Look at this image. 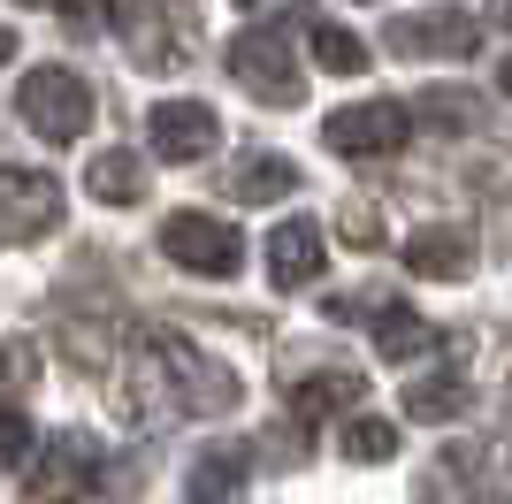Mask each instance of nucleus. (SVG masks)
Segmentation results:
<instances>
[{
	"label": "nucleus",
	"mask_w": 512,
	"mask_h": 504,
	"mask_svg": "<svg viewBox=\"0 0 512 504\" xmlns=\"http://www.w3.org/2000/svg\"><path fill=\"white\" fill-rule=\"evenodd\" d=\"M130 413L153 428L237 413V375L207 359L184 329H138L130 336Z\"/></svg>",
	"instance_id": "obj_1"
},
{
	"label": "nucleus",
	"mask_w": 512,
	"mask_h": 504,
	"mask_svg": "<svg viewBox=\"0 0 512 504\" xmlns=\"http://www.w3.org/2000/svg\"><path fill=\"white\" fill-rule=\"evenodd\" d=\"M16 115L39 130L46 146H77L92 130V84L77 77V69H62V62H39L16 84Z\"/></svg>",
	"instance_id": "obj_2"
},
{
	"label": "nucleus",
	"mask_w": 512,
	"mask_h": 504,
	"mask_svg": "<svg viewBox=\"0 0 512 504\" xmlns=\"http://www.w3.org/2000/svg\"><path fill=\"white\" fill-rule=\"evenodd\" d=\"M100 466H107L100 443H92L85 428H62V436L39 443V459H31V474H23V497L31 504H92Z\"/></svg>",
	"instance_id": "obj_3"
},
{
	"label": "nucleus",
	"mask_w": 512,
	"mask_h": 504,
	"mask_svg": "<svg viewBox=\"0 0 512 504\" xmlns=\"http://www.w3.org/2000/svg\"><path fill=\"white\" fill-rule=\"evenodd\" d=\"M230 77L268 107H299L306 100V77H299V54L283 39L276 23H260V31H237L230 39Z\"/></svg>",
	"instance_id": "obj_4"
},
{
	"label": "nucleus",
	"mask_w": 512,
	"mask_h": 504,
	"mask_svg": "<svg viewBox=\"0 0 512 504\" xmlns=\"http://www.w3.org/2000/svg\"><path fill=\"white\" fill-rule=\"evenodd\" d=\"M161 252H169L184 275H222V283L245 268V237H237L222 214H169V222H161Z\"/></svg>",
	"instance_id": "obj_5"
},
{
	"label": "nucleus",
	"mask_w": 512,
	"mask_h": 504,
	"mask_svg": "<svg viewBox=\"0 0 512 504\" xmlns=\"http://www.w3.org/2000/svg\"><path fill=\"white\" fill-rule=\"evenodd\" d=\"M413 130V107L398 100H352L337 107L329 123H321V138H329V153H344V161H375V153H398Z\"/></svg>",
	"instance_id": "obj_6"
},
{
	"label": "nucleus",
	"mask_w": 512,
	"mask_h": 504,
	"mask_svg": "<svg viewBox=\"0 0 512 504\" xmlns=\"http://www.w3.org/2000/svg\"><path fill=\"white\" fill-rule=\"evenodd\" d=\"M62 230V184L39 168H0V245H39Z\"/></svg>",
	"instance_id": "obj_7"
},
{
	"label": "nucleus",
	"mask_w": 512,
	"mask_h": 504,
	"mask_svg": "<svg viewBox=\"0 0 512 504\" xmlns=\"http://www.w3.org/2000/svg\"><path fill=\"white\" fill-rule=\"evenodd\" d=\"M390 54H406V62H467L474 46H482V31H474V16H459V8H436V16H390Z\"/></svg>",
	"instance_id": "obj_8"
},
{
	"label": "nucleus",
	"mask_w": 512,
	"mask_h": 504,
	"mask_svg": "<svg viewBox=\"0 0 512 504\" xmlns=\"http://www.w3.org/2000/svg\"><path fill=\"white\" fill-rule=\"evenodd\" d=\"M360 367H329V359H306L299 375L283 382V405H291V420L299 428H314V420H344L352 405H360Z\"/></svg>",
	"instance_id": "obj_9"
},
{
	"label": "nucleus",
	"mask_w": 512,
	"mask_h": 504,
	"mask_svg": "<svg viewBox=\"0 0 512 504\" xmlns=\"http://www.w3.org/2000/svg\"><path fill=\"white\" fill-rule=\"evenodd\" d=\"M467 413V344L444 336L436 359L406 382V420H459Z\"/></svg>",
	"instance_id": "obj_10"
},
{
	"label": "nucleus",
	"mask_w": 512,
	"mask_h": 504,
	"mask_svg": "<svg viewBox=\"0 0 512 504\" xmlns=\"http://www.w3.org/2000/svg\"><path fill=\"white\" fill-rule=\"evenodd\" d=\"M146 138H153V153H161V161H199V153L222 138V123H214L207 100H153Z\"/></svg>",
	"instance_id": "obj_11"
},
{
	"label": "nucleus",
	"mask_w": 512,
	"mask_h": 504,
	"mask_svg": "<svg viewBox=\"0 0 512 504\" xmlns=\"http://www.w3.org/2000/svg\"><path fill=\"white\" fill-rule=\"evenodd\" d=\"M115 23H123V46H130L138 69H176L184 62V31H176V16L161 8V0H130Z\"/></svg>",
	"instance_id": "obj_12"
},
{
	"label": "nucleus",
	"mask_w": 512,
	"mask_h": 504,
	"mask_svg": "<svg viewBox=\"0 0 512 504\" xmlns=\"http://www.w3.org/2000/svg\"><path fill=\"white\" fill-rule=\"evenodd\" d=\"M321 230L306 222V214H291V222H276V237H268V283L276 291H306V283H321Z\"/></svg>",
	"instance_id": "obj_13"
},
{
	"label": "nucleus",
	"mask_w": 512,
	"mask_h": 504,
	"mask_svg": "<svg viewBox=\"0 0 512 504\" xmlns=\"http://www.w3.org/2000/svg\"><path fill=\"white\" fill-rule=\"evenodd\" d=\"M283 191H299V161H283V153H268V146H245L230 161V199L237 207H268Z\"/></svg>",
	"instance_id": "obj_14"
},
{
	"label": "nucleus",
	"mask_w": 512,
	"mask_h": 504,
	"mask_svg": "<svg viewBox=\"0 0 512 504\" xmlns=\"http://www.w3.org/2000/svg\"><path fill=\"white\" fill-rule=\"evenodd\" d=\"M406 268L428 275V283H451V275L474 268V237L459 222H436V230H413L406 237Z\"/></svg>",
	"instance_id": "obj_15"
},
{
	"label": "nucleus",
	"mask_w": 512,
	"mask_h": 504,
	"mask_svg": "<svg viewBox=\"0 0 512 504\" xmlns=\"http://www.w3.org/2000/svg\"><path fill=\"white\" fill-rule=\"evenodd\" d=\"M436 344H444V336L428 329L413 306H398V298H375V352H383V359H398V367H406V359L436 352Z\"/></svg>",
	"instance_id": "obj_16"
},
{
	"label": "nucleus",
	"mask_w": 512,
	"mask_h": 504,
	"mask_svg": "<svg viewBox=\"0 0 512 504\" xmlns=\"http://www.w3.org/2000/svg\"><path fill=\"white\" fill-rule=\"evenodd\" d=\"M245 474H253V451L245 443H214L207 459L192 466V504H237L245 497Z\"/></svg>",
	"instance_id": "obj_17"
},
{
	"label": "nucleus",
	"mask_w": 512,
	"mask_h": 504,
	"mask_svg": "<svg viewBox=\"0 0 512 504\" xmlns=\"http://www.w3.org/2000/svg\"><path fill=\"white\" fill-rule=\"evenodd\" d=\"M85 191L100 199V207H138V199H146V161H138V153H123V146L92 153Z\"/></svg>",
	"instance_id": "obj_18"
},
{
	"label": "nucleus",
	"mask_w": 512,
	"mask_h": 504,
	"mask_svg": "<svg viewBox=\"0 0 512 504\" xmlns=\"http://www.w3.org/2000/svg\"><path fill=\"white\" fill-rule=\"evenodd\" d=\"M314 62L329 69V77H360V69H367V39L321 16V23H314Z\"/></svg>",
	"instance_id": "obj_19"
},
{
	"label": "nucleus",
	"mask_w": 512,
	"mask_h": 504,
	"mask_svg": "<svg viewBox=\"0 0 512 504\" xmlns=\"http://www.w3.org/2000/svg\"><path fill=\"white\" fill-rule=\"evenodd\" d=\"M39 390V344L31 336H0V405H23Z\"/></svg>",
	"instance_id": "obj_20"
},
{
	"label": "nucleus",
	"mask_w": 512,
	"mask_h": 504,
	"mask_svg": "<svg viewBox=\"0 0 512 504\" xmlns=\"http://www.w3.org/2000/svg\"><path fill=\"white\" fill-rule=\"evenodd\" d=\"M413 123H436V130H482V100H474V92H421Z\"/></svg>",
	"instance_id": "obj_21"
},
{
	"label": "nucleus",
	"mask_w": 512,
	"mask_h": 504,
	"mask_svg": "<svg viewBox=\"0 0 512 504\" xmlns=\"http://www.w3.org/2000/svg\"><path fill=\"white\" fill-rule=\"evenodd\" d=\"M390 451H398V428H390V420H344V459L383 466Z\"/></svg>",
	"instance_id": "obj_22"
},
{
	"label": "nucleus",
	"mask_w": 512,
	"mask_h": 504,
	"mask_svg": "<svg viewBox=\"0 0 512 504\" xmlns=\"http://www.w3.org/2000/svg\"><path fill=\"white\" fill-rule=\"evenodd\" d=\"M54 8H62L69 39H100L107 23H115V0H54Z\"/></svg>",
	"instance_id": "obj_23"
},
{
	"label": "nucleus",
	"mask_w": 512,
	"mask_h": 504,
	"mask_svg": "<svg viewBox=\"0 0 512 504\" xmlns=\"http://www.w3.org/2000/svg\"><path fill=\"white\" fill-rule=\"evenodd\" d=\"M23 443H31L23 413H16V405H0V466H23Z\"/></svg>",
	"instance_id": "obj_24"
},
{
	"label": "nucleus",
	"mask_w": 512,
	"mask_h": 504,
	"mask_svg": "<svg viewBox=\"0 0 512 504\" xmlns=\"http://www.w3.org/2000/svg\"><path fill=\"white\" fill-rule=\"evenodd\" d=\"M490 23H505V31H512V0H490Z\"/></svg>",
	"instance_id": "obj_25"
},
{
	"label": "nucleus",
	"mask_w": 512,
	"mask_h": 504,
	"mask_svg": "<svg viewBox=\"0 0 512 504\" xmlns=\"http://www.w3.org/2000/svg\"><path fill=\"white\" fill-rule=\"evenodd\" d=\"M0 62H16V31L8 23H0Z\"/></svg>",
	"instance_id": "obj_26"
},
{
	"label": "nucleus",
	"mask_w": 512,
	"mask_h": 504,
	"mask_svg": "<svg viewBox=\"0 0 512 504\" xmlns=\"http://www.w3.org/2000/svg\"><path fill=\"white\" fill-rule=\"evenodd\" d=\"M497 92H505V100H512V62H505V69H497Z\"/></svg>",
	"instance_id": "obj_27"
}]
</instances>
